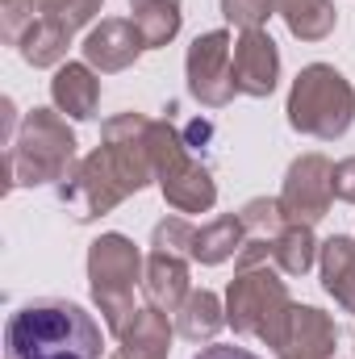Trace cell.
I'll return each instance as SVG.
<instances>
[{"label": "cell", "instance_id": "obj_1", "mask_svg": "<svg viewBox=\"0 0 355 359\" xmlns=\"http://www.w3.org/2000/svg\"><path fill=\"white\" fill-rule=\"evenodd\" d=\"M100 322L84 305L38 297L4 322V359H100Z\"/></svg>", "mask_w": 355, "mask_h": 359}, {"label": "cell", "instance_id": "obj_2", "mask_svg": "<svg viewBox=\"0 0 355 359\" xmlns=\"http://www.w3.org/2000/svg\"><path fill=\"white\" fill-rule=\"evenodd\" d=\"M76 130L59 109H29L21 117V130L13 147L4 151L8 163V188H38V184H63L76 172L80 151H76Z\"/></svg>", "mask_w": 355, "mask_h": 359}, {"label": "cell", "instance_id": "obj_3", "mask_svg": "<svg viewBox=\"0 0 355 359\" xmlns=\"http://www.w3.org/2000/svg\"><path fill=\"white\" fill-rule=\"evenodd\" d=\"M284 113H288V126L297 134L318 138V142H335L355 121V88L339 67L309 63V67L297 72Z\"/></svg>", "mask_w": 355, "mask_h": 359}, {"label": "cell", "instance_id": "obj_4", "mask_svg": "<svg viewBox=\"0 0 355 359\" xmlns=\"http://www.w3.org/2000/svg\"><path fill=\"white\" fill-rule=\"evenodd\" d=\"M147 276V259L134 247V238L109 230L88 247V288L92 301L100 309L105 330H113L117 339L126 334V326L134 322L138 305H134V288Z\"/></svg>", "mask_w": 355, "mask_h": 359}, {"label": "cell", "instance_id": "obj_5", "mask_svg": "<svg viewBox=\"0 0 355 359\" xmlns=\"http://www.w3.org/2000/svg\"><path fill=\"white\" fill-rule=\"evenodd\" d=\"M280 276L284 271H272L267 264L239 268L230 288H226V326L243 339H260L272 351H276V343L288 326V313L297 305Z\"/></svg>", "mask_w": 355, "mask_h": 359}, {"label": "cell", "instance_id": "obj_6", "mask_svg": "<svg viewBox=\"0 0 355 359\" xmlns=\"http://www.w3.org/2000/svg\"><path fill=\"white\" fill-rule=\"evenodd\" d=\"M151 159H155V184L176 213H209L217 205L213 172L192 155L188 138L172 121H151Z\"/></svg>", "mask_w": 355, "mask_h": 359}, {"label": "cell", "instance_id": "obj_7", "mask_svg": "<svg viewBox=\"0 0 355 359\" xmlns=\"http://www.w3.org/2000/svg\"><path fill=\"white\" fill-rule=\"evenodd\" d=\"M138 188L130 184V176L121 172V163L105 151V147H96L92 155H84L80 163H76V172L59 184V201H63V209L76 217V222H96V217H105V213H113L126 196H134Z\"/></svg>", "mask_w": 355, "mask_h": 359}, {"label": "cell", "instance_id": "obj_8", "mask_svg": "<svg viewBox=\"0 0 355 359\" xmlns=\"http://www.w3.org/2000/svg\"><path fill=\"white\" fill-rule=\"evenodd\" d=\"M184 76H188V92L196 104L205 109H226L239 84H234V38L226 29H209L196 34L184 59Z\"/></svg>", "mask_w": 355, "mask_h": 359}, {"label": "cell", "instance_id": "obj_9", "mask_svg": "<svg viewBox=\"0 0 355 359\" xmlns=\"http://www.w3.org/2000/svg\"><path fill=\"white\" fill-rule=\"evenodd\" d=\"M335 163L318 151L309 155H297L284 172V188H280V205H284V217L297 222V226H318L330 205H335Z\"/></svg>", "mask_w": 355, "mask_h": 359}, {"label": "cell", "instance_id": "obj_10", "mask_svg": "<svg viewBox=\"0 0 355 359\" xmlns=\"http://www.w3.org/2000/svg\"><path fill=\"white\" fill-rule=\"evenodd\" d=\"M84 63L100 76H117L126 67H134L147 50L134 17H100V25H92L84 34Z\"/></svg>", "mask_w": 355, "mask_h": 359}, {"label": "cell", "instance_id": "obj_11", "mask_svg": "<svg viewBox=\"0 0 355 359\" xmlns=\"http://www.w3.org/2000/svg\"><path fill=\"white\" fill-rule=\"evenodd\" d=\"M234 84L243 96L264 100L280 84V50L267 29H243L234 38Z\"/></svg>", "mask_w": 355, "mask_h": 359}, {"label": "cell", "instance_id": "obj_12", "mask_svg": "<svg viewBox=\"0 0 355 359\" xmlns=\"http://www.w3.org/2000/svg\"><path fill=\"white\" fill-rule=\"evenodd\" d=\"M339 326L318 305H293L288 326L276 343V359H335Z\"/></svg>", "mask_w": 355, "mask_h": 359}, {"label": "cell", "instance_id": "obj_13", "mask_svg": "<svg viewBox=\"0 0 355 359\" xmlns=\"http://www.w3.org/2000/svg\"><path fill=\"white\" fill-rule=\"evenodd\" d=\"M51 100H55V109L63 117L92 121L96 104H100V72H92L88 63H63V67H55Z\"/></svg>", "mask_w": 355, "mask_h": 359}, {"label": "cell", "instance_id": "obj_14", "mask_svg": "<svg viewBox=\"0 0 355 359\" xmlns=\"http://www.w3.org/2000/svg\"><path fill=\"white\" fill-rule=\"evenodd\" d=\"M188 264H192V259L151 251V255H147V276H142L147 305H155L159 313H180V305H184V301H188V292H192Z\"/></svg>", "mask_w": 355, "mask_h": 359}, {"label": "cell", "instance_id": "obj_15", "mask_svg": "<svg viewBox=\"0 0 355 359\" xmlns=\"http://www.w3.org/2000/svg\"><path fill=\"white\" fill-rule=\"evenodd\" d=\"M172 339H176V326L168 322V313H159L155 305H142L134 313V322L126 326V334L117 339L121 347L109 359H168Z\"/></svg>", "mask_w": 355, "mask_h": 359}, {"label": "cell", "instance_id": "obj_16", "mask_svg": "<svg viewBox=\"0 0 355 359\" xmlns=\"http://www.w3.org/2000/svg\"><path fill=\"white\" fill-rule=\"evenodd\" d=\"M318 271H322V288L335 297V305L343 313H355V238H347V234L326 238L318 251Z\"/></svg>", "mask_w": 355, "mask_h": 359}, {"label": "cell", "instance_id": "obj_17", "mask_svg": "<svg viewBox=\"0 0 355 359\" xmlns=\"http://www.w3.org/2000/svg\"><path fill=\"white\" fill-rule=\"evenodd\" d=\"M243 243H247V226H243V217H239V213H222V217L196 226V238H192V264H201V268H217V264H226V259H239Z\"/></svg>", "mask_w": 355, "mask_h": 359}, {"label": "cell", "instance_id": "obj_18", "mask_svg": "<svg viewBox=\"0 0 355 359\" xmlns=\"http://www.w3.org/2000/svg\"><path fill=\"white\" fill-rule=\"evenodd\" d=\"M222 326H226V301L209 288H192L176 313V334L188 343H213Z\"/></svg>", "mask_w": 355, "mask_h": 359}, {"label": "cell", "instance_id": "obj_19", "mask_svg": "<svg viewBox=\"0 0 355 359\" xmlns=\"http://www.w3.org/2000/svg\"><path fill=\"white\" fill-rule=\"evenodd\" d=\"M67 46H72V29L51 21V17H34V25L21 34L17 55L29 67H63L67 63Z\"/></svg>", "mask_w": 355, "mask_h": 359}, {"label": "cell", "instance_id": "obj_20", "mask_svg": "<svg viewBox=\"0 0 355 359\" xmlns=\"http://www.w3.org/2000/svg\"><path fill=\"white\" fill-rule=\"evenodd\" d=\"M276 13L297 42H326L339 25V8L330 0H276Z\"/></svg>", "mask_w": 355, "mask_h": 359}, {"label": "cell", "instance_id": "obj_21", "mask_svg": "<svg viewBox=\"0 0 355 359\" xmlns=\"http://www.w3.org/2000/svg\"><path fill=\"white\" fill-rule=\"evenodd\" d=\"M184 0H130V13H134V25L147 42V50H159L168 42H176L180 25H184V13H180Z\"/></svg>", "mask_w": 355, "mask_h": 359}, {"label": "cell", "instance_id": "obj_22", "mask_svg": "<svg viewBox=\"0 0 355 359\" xmlns=\"http://www.w3.org/2000/svg\"><path fill=\"white\" fill-rule=\"evenodd\" d=\"M318 251H322V243L314 238V226L288 222V226L272 238V264L284 271V276H305V271L318 264Z\"/></svg>", "mask_w": 355, "mask_h": 359}, {"label": "cell", "instance_id": "obj_23", "mask_svg": "<svg viewBox=\"0 0 355 359\" xmlns=\"http://www.w3.org/2000/svg\"><path fill=\"white\" fill-rule=\"evenodd\" d=\"M239 217H243V226H247V238H276V234L288 226L280 196H251V201L239 209Z\"/></svg>", "mask_w": 355, "mask_h": 359}, {"label": "cell", "instance_id": "obj_24", "mask_svg": "<svg viewBox=\"0 0 355 359\" xmlns=\"http://www.w3.org/2000/svg\"><path fill=\"white\" fill-rule=\"evenodd\" d=\"M29 4H34L38 17H51V21H59V25H67L76 34V29H84V25L96 21L105 0H29Z\"/></svg>", "mask_w": 355, "mask_h": 359}, {"label": "cell", "instance_id": "obj_25", "mask_svg": "<svg viewBox=\"0 0 355 359\" xmlns=\"http://www.w3.org/2000/svg\"><path fill=\"white\" fill-rule=\"evenodd\" d=\"M192 238H196V226L188 217H163L151 234V251H163V255H180V259H192Z\"/></svg>", "mask_w": 355, "mask_h": 359}, {"label": "cell", "instance_id": "obj_26", "mask_svg": "<svg viewBox=\"0 0 355 359\" xmlns=\"http://www.w3.org/2000/svg\"><path fill=\"white\" fill-rule=\"evenodd\" d=\"M276 13V0H222V17L239 29H264Z\"/></svg>", "mask_w": 355, "mask_h": 359}, {"label": "cell", "instance_id": "obj_27", "mask_svg": "<svg viewBox=\"0 0 355 359\" xmlns=\"http://www.w3.org/2000/svg\"><path fill=\"white\" fill-rule=\"evenodd\" d=\"M330 184H335V201L355 205V155H347V159H339V163H335Z\"/></svg>", "mask_w": 355, "mask_h": 359}, {"label": "cell", "instance_id": "obj_28", "mask_svg": "<svg viewBox=\"0 0 355 359\" xmlns=\"http://www.w3.org/2000/svg\"><path fill=\"white\" fill-rule=\"evenodd\" d=\"M192 359H260V355H251L247 347H234V343H209V347H201Z\"/></svg>", "mask_w": 355, "mask_h": 359}]
</instances>
